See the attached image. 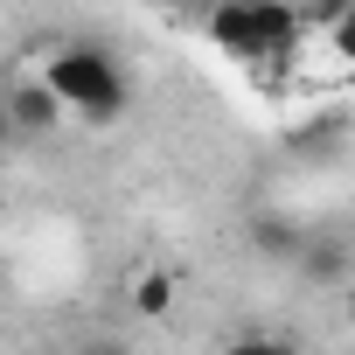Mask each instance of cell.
<instances>
[{
    "mask_svg": "<svg viewBox=\"0 0 355 355\" xmlns=\"http://www.w3.org/2000/svg\"><path fill=\"white\" fill-rule=\"evenodd\" d=\"M35 77L56 91V105H63L70 119H91V125H112V119L132 105L125 63H119L112 49H98V42H56V49H42V70H35Z\"/></svg>",
    "mask_w": 355,
    "mask_h": 355,
    "instance_id": "1",
    "label": "cell"
},
{
    "mask_svg": "<svg viewBox=\"0 0 355 355\" xmlns=\"http://www.w3.org/2000/svg\"><path fill=\"white\" fill-rule=\"evenodd\" d=\"M209 42L230 56V63H251L258 56V15H251V0H209Z\"/></svg>",
    "mask_w": 355,
    "mask_h": 355,
    "instance_id": "2",
    "label": "cell"
},
{
    "mask_svg": "<svg viewBox=\"0 0 355 355\" xmlns=\"http://www.w3.org/2000/svg\"><path fill=\"white\" fill-rule=\"evenodd\" d=\"M0 105H8V119H15V132H21V139H35V132H56V125L70 119L42 77H21V84H15L8 98H0Z\"/></svg>",
    "mask_w": 355,
    "mask_h": 355,
    "instance_id": "3",
    "label": "cell"
},
{
    "mask_svg": "<svg viewBox=\"0 0 355 355\" xmlns=\"http://www.w3.org/2000/svg\"><path fill=\"white\" fill-rule=\"evenodd\" d=\"M174 300H182V286H174V272H167V265H139V272H132V286H125L132 320H167V313H174Z\"/></svg>",
    "mask_w": 355,
    "mask_h": 355,
    "instance_id": "4",
    "label": "cell"
},
{
    "mask_svg": "<svg viewBox=\"0 0 355 355\" xmlns=\"http://www.w3.org/2000/svg\"><path fill=\"white\" fill-rule=\"evenodd\" d=\"M251 244H258L265 258H300V244H306V237H300L286 216H258V223H251Z\"/></svg>",
    "mask_w": 355,
    "mask_h": 355,
    "instance_id": "5",
    "label": "cell"
},
{
    "mask_svg": "<svg viewBox=\"0 0 355 355\" xmlns=\"http://www.w3.org/2000/svg\"><path fill=\"white\" fill-rule=\"evenodd\" d=\"M300 272L306 279H341V244H300Z\"/></svg>",
    "mask_w": 355,
    "mask_h": 355,
    "instance_id": "6",
    "label": "cell"
},
{
    "mask_svg": "<svg viewBox=\"0 0 355 355\" xmlns=\"http://www.w3.org/2000/svg\"><path fill=\"white\" fill-rule=\"evenodd\" d=\"M293 8H300V28H320V35H327V28L348 15V0H293Z\"/></svg>",
    "mask_w": 355,
    "mask_h": 355,
    "instance_id": "7",
    "label": "cell"
},
{
    "mask_svg": "<svg viewBox=\"0 0 355 355\" xmlns=\"http://www.w3.org/2000/svg\"><path fill=\"white\" fill-rule=\"evenodd\" d=\"M223 355H293V341L286 334H237Z\"/></svg>",
    "mask_w": 355,
    "mask_h": 355,
    "instance_id": "8",
    "label": "cell"
},
{
    "mask_svg": "<svg viewBox=\"0 0 355 355\" xmlns=\"http://www.w3.org/2000/svg\"><path fill=\"white\" fill-rule=\"evenodd\" d=\"M327 42H334V56H341V63L355 70V0H348V15H341V21L327 28Z\"/></svg>",
    "mask_w": 355,
    "mask_h": 355,
    "instance_id": "9",
    "label": "cell"
},
{
    "mask_svg": "<svg viewBox=\"0 0 355 355\" xmlns=\"http://www.w3.org/2000/svg\"><path fill=\"white\" fill-rule=\"evenodd\" d=\"M15 139H21V132H15V119H8V105H0V153H8Z\"/></svg>",
    "mask_w": 355,
    "mask_h": 355,
    "instance_id": "10",
    "label": "cell"
}]
</instances>
